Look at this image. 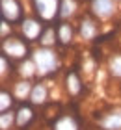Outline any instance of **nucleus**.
Segmentation results:
<instances>
[{
  "mask_svg": "<svg viewBox=\"0 0 121 130\" xmlns=\"http://www.w3.org/2000/svg\"><path fill=\"white\" fill-rule=\"evenodd\" d=\"M32 60L35 63V69H37V76L39 78H48L54 73H58L60 65V54L54 50V46H43L39 45L37 48L32 50Z\"/></svg>",
  "mask_w": 121,
  "mask_h": 130,
  "instance_id": "nucleus-1",
  "label": "nucleus"
},
{
  "mask_svg": "<svg viewBox=\"0 0 121 130\" xmlns=\"http://www.w3.org/2000/svg\"><path fill=\"white\" fill-rule=\"evenodd\" d=\"M2 54H6L9 60H26L28 58V45L22 39L15 37V35H8L2 39Z\"/></svg>",
  "mask_w": 121,
  "mask_h": 130,
  "instance_id": "nucleus-2",
  "label": "nucleus"
},
{
  "mask_svg": "<svg viewBox=\"0 0 121 130\" xmlns=\"http://www.w3.org/2000/svg\"><path fill=\"white\" fill-rule=\"evenodd\" d=\"M89 13L97 21L106 22L117 13V2L116 0H89Z\"/></svg>",
  "mask_w": 121,
  "mask_h": 130,
  "instance_id": "nucleus-3",
  "label": "nucleus"
},
{
  "mask_svg": "<svg viewBox=\"0 0 121 130\" xmlns=\"http://www.w3.org/2000/svg\"><path fill=\"white\" fill-rule=\"evenodd\" d=\"M32 6L43 22H52L60 13V0H32Z\"/></svg>",
  "mask_w": 121,
  "mask_h": 130,
  "instance_id": "nucleus-4",
  "label": "nucleus"
},
{
  "mask_svg": "<svg viewBox=\"0 0 121 130\" xmlns=\"http://www.w3.org/2000/svg\"><path fill=\"white\" fill-rule=\"evenodd\" d=\"M43 30H45V26H43V21H41L39 17H24L21 21V34L30 43L39 41Z\"/></svg>",
  "mask_w": 121,
  "mask_h": 130,
  "instance_id": "nucleus-5",
  "label": "nucleus"
},
{
  "mask_svg": "<svg viewBox=\"0 0 121 130\" xmlns=\"http://www.w3.org/2000/svg\"><path fill=\"white\" fill-rule=\"evenodd\" d=\"M24 9H22V2L21 0H0V15L4 21H8L9 24L21 22L24 17Z\"/></svg>",
  "mask_w": 121,
  "mask_h": 130,
  "instance_id": "nucleus-6",
  "label": "nucleus"
},
{
  "mask_svg": "<svg viewBox=\"0 0 121 130\" xmlns=\"http://www.w3.org/2000/svg\"><path fill=\"white\" fill-rule=\"evenodd\" d=\"M78 35H80L82 41H93L99 35V21L91 13L84 15L80 19V22H78Z\"/></svg>",
  "mask_w": 121,
  "mask_h": 130,
  "instance_id": "nucleus-7",
  "label": "nucleus"
},
{
  "mask_svg": "<svg viewBox=\"0 0 121 130\" xmlns=\"http://www.w3.org/2000/svg\"><path fill=\"white\" fill-rule=\"evenodd\" d=\"M97 125L101 130H121V108H110L102 115L97 117Z\"/></svg>",
  "mask_w": 121,
  "mask_h": 130,
  "instance_id": "nucleus-8",
  "label": "nucleus"
},
{
  "mask_svg": "<svg viewBox=\"0 0 121 130\" xmlns=\"http://www.w3.org/2000/svg\"><path fill=\"white\" fill-rule=\"evenodd\" d=\"M65 91H67V95L73 97V99H76V97H80L82 95V91H84V84H82V78H80V74L76 73V71H67L65 73Z\"/></svg>",
  "mask_w": 121,
  "mask_h": 130,
  "instance_id": "nucleus-9",
  "label": "nucleus"
},
{
  "mask_svg": "<svg viewBox=\"0 0 121 130\" xmlns=\"http://www.w3.org/2000/svg\"><path fill=\"white\" fill-rule=\"evenodd\" d=\"M30 104L32 106H45L48 102V86L45 82H37L32 87V93H30Z\"/></svg>",
  "mask_w": 121,
  "mask_h": 130,
  "instance_id": "nucleus-10",
  "label": "nucleus"
},
{
  "mask_svg": "<svg viewBox=\"0 0 121 130\" xmlns=\"http://www.w3.org/2000/svg\"><path fill=\"white\" fill-rule=\"evenodd\" d=\"M34 117H35L34 108H32V106H28V104H22L21 108L15 111V126L19 130H24L30 123L34 121Z\"/></svg>",
  "mask_w": 121,
  "mask_h": 130,
  "instance_id": "nucleus-11",
  "label": "nucleus"
},
{
  "mask_svg": "<svg viewBox=\"0 0 121 130\" xmlns=\"http://www.w3.org/2000/svg\"><path fill=\"white\" fill-rule=\"evenodd\" d=\"M32 87H34V84L30 80H26V78H19L17 82H13V86H11V93H13V97L17 99V100H26V99H30V93H32Z\"/></svg>",
  "mask_w": 121,
  "mask_h": 130,
  "instance_id": "nucleus-12",
  "label": "nucleus"
},
{
  "mask_svg": "<svg viewBox=\"0 0 121 130\" xmlns=\"http://www.w3.org/2000/svg\"><path fill=\"white\" fill-rule=\"evenodd\" d=\"M56 32H58V43H62V45H65V46L73 43V37H75V30H73V26L69 24L67 21L58 22Z\"/></svg>",
  "mask_w": 121,
  "mask_h": 130,
  "instance_id": "nucleus-13",
  "label": "nucleus"
},
{
  "mask_svg": "<svg viewBox=\"0 0 121 130\" xmlns=\"http://www.w3.org/2000/svg\"><path fill=\"white\" fill-rule=\"evenodd\" d=\"M52 130H80V126H78V121L73 115L63 113L52 123Z\"/></svg>",
  "mask_w": 121,
  "mask_h": 130,
  "instance_id": "nucleus-14",
  "label": "nucleus"
},
{
  "mask_svg": "<svg viewBox=\"0 0 121 130\" xmlns=\"http://www.w3.org/2000/svg\"><path fill=\"white\" fill-rule=\"evenodd\" d=\"M78 11V0H60V13L58 17L62 21H71Z\"/></svg>",
  "mask_w": 121,
  "mask_h": 130,
  "instance_id": "nucleus-15",
  "label": "nucleus"
},
{
  "mask_svg": "<svg viewBox=\"0 0 121 130\" xmlns=\"http://www.w3.org/2000/svg\"><path fill=\"white\" fill-rule=\"evenodd\" d=\"M17 74H19V78H34V76H37V69H35V63L32 60V56L26 58V60H22L19 63V67H17Z\"/></svg>",
  "mask_w": 121,
  "mask_h": 130,
  "instance_id": "nucleus-16",
  "label": "nucleus"
},
{
  "mask_svg": "<svg viewBox=\"0 0 121 130\" xmlns=\"http://www.w3.org/2000/svg\"><path fill=\"white\" fill-rule=\"evenodd\" d=\"M106 69H108V74H110L114 80L121 82V52H116V54H112L108 58Z\"/></svg>",
  "mask_w": 121,
  "mask_h": 130,
  "instance_id": "nucleus-17",
  "label": "nucleus"
},
{
  "mask_svg": "<svg viewBox=\"0 0 121 130\" xmlns=\"http://www.w3.org/2000/svg\"><path fill=\"white\" fill-rule=\"evenodd\" d=\"M39 43L43 46H54V45H56L58 43L56 28H54V26H45V30H43V34H41V37H39Z\"/></svg>",
  "mask_w": 121,
  "mask_h": 130,
  "instance_id": "nucleus-18",
  "label": "nucleus"
},
{
  "mask_svg": "<svg viewBox=\"0 0 121 130\" xmlns=\"http://www.w3.org/2000/svg\"><path fill=\"white\" fill-rule=\"evenodd\" d=\"M0 99H2V102H0V113L9 111L11 106H13V100H17V99L13 97V93L8 91V89H2V93H0Z\"/></svg>",
  "mask_w": 121,
  "mask_h": 130,
  "instance_id": "nucleus-19",
  "label": "nucleus"
},
{
  "mask_svg": "<svg viewBox=\"0 0 121 130\" xmlns=\"http://www.w3.org/2000/svg\"><path fill=\"white\" fill-rule=\"evenodd\" d=\"M13 126H15V113H11V110L0 113V128L2 130H11Z\"/></svg>",
  "mask_w": 121,
  "mask_h": 130,
  "instance_id": "nucleus-20",
  "label": "nucleus"
},
{
  "mask_svg": "<svg viewBox=\"0 0 121 130\" xmlns=\"http://www.w3.org/2000/svg\"><path fill=\"white\" fill-rule=\"evenodd\" d=\"M0 63H2V80H6V78H8V71L11 69L9 58L6 56V54H2V58H0ZM9 73H11V71H9Z\"/></svg>",
  "mask_w": 121,
  "mask_h": 130,
  "instance_id": "nucleus-21",
  "label": "nucleus"
},
{
  "mask_svg": "<svg viewBox=\"0 0 121 130\" xmlns=\"http://www.w3.org/2000/svg\"><path fill=\"white\" fill-rule=\"evenodd\" d=\"M8 30L11 32V26H9V22L2 19V39H4V37H8Z\"/></svg>",
  "mask_w": 121,
  "mask_h": 130,
  "instance_id": "nucleus-22",
  "label": "nucleus"
},
{
  "mask_svg": "<svg viewBox=\"0 0 121 130\" xmlns=\"http://www.w3.org/2000/svg\"><path fill=\"white\" fill-rule=\"evenodd\" d=\"M116 2H121V0H116Z\"/></svg>",
  "mask_w": 121,
  "mask_h": 130,
  "instance_id": "nucleus-23",
  "label": "nucleus"
}]
</instances>
